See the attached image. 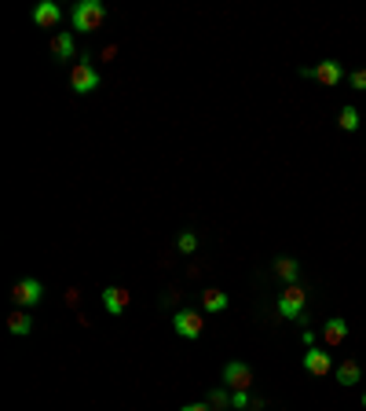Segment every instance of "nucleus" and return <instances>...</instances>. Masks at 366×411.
Here are the masks:
<instances>
[{
	"label": "nucleus",
	"instance_id": "obj_1",
	"mask_svg": "<svg viewBox=\"0 0 366 411\" xmlns=\"http://www.w3.org/2000/svg\"><path fill=\"white\" fill-rule=\"evenodd\" d=\"M70 22L73 30L81 34H95L103 22H107V4H99V0H77L73 11H70Z\"/></svg>",
	"mask_w": 366,
	"mask_h": 411
},
{
	"label": "nucleus",
	"instance_id": "obj_2",
	"mask_svg": "<svg viewBox=\"0 0 366 411\" xmlns=\"http://www.w3.org/2000/svg\"><path fill=\"white\" fill-rule=\"evenodd\" d=\"M99 70L92 66V59L88 56H81V63H73V70H70V85H73V92L77 96H88V92H95L99 88Z\"/></svg>",
	"mask_w": 366,
	"mask_h": 411
},
{
	"label": "nucleus",
	"instance_id": "obj_3",
	"mask_svg": "<svg viewBox=\"0 0 366 411\" xmlns=\"http://www.w3.org/2000/svg\"><path fill=\"white\" fill-rule=\"evenodd\" d=\"M304 301H308L304 287H300V283H290V287L278 294V313L286 320H304Z\"/></svg>",
	"mask_w": 366,
	"mask_h": 411
},
{
	"label": "nucleus",
	"instance_id": "obj_4",
	"mask_svg": "<svg viewBox=\"0 0 366 411\" xmlns=\"http://www.w3.org/2000/svg\"><path fill=\"white\" fill-rule=\"evenodd\" d=\"M224 382L231 393H242V390H253V367L242 364V360H231V364H224Z\"/></svg>",
	"mask_w": 366,
	"mask_h": 411
},
{
	"label": "nucleus",
	"instance_id": "obj_5",
	"mask_svg": "<svg viewBox=\"0 0 366 411\" xmlns=\"http://www.w3.org/2000/svg\"><path fill=\"white\" fill-rule=\"evenodd\" d=\"M300 77H315L319 85L333 88V85H341V81H345V70H341V63H337V59H323L319 66H304Z\"/></svg>",
	"mask_w": 366,
	"mask_h": 411
},
{
	"label": "nucleus",
	"instance_id": "obj_6",
	"mask_svg": "<svg viewBox=\"0 0 366 411\" xmlns=\"http://www.w3.org/2000/svg\"><path fill=\"white\" fill-rule=\"evenodd\" d=\"M41 298H44L41 279H19L15 287H11V301L19 308H33V305H41Z\"/></svg>",
	"mask_w": 366,
	"mask_h": 411
},
{
	"label": "nucleus",
	"instance_id": "obj_7",
	"mask_svg": "<svg viewBox=\"0 0 366 411\" xmlns=\"http://www.w3.org/2000/svg\"><path fill=\"white\" fill-rule=\"evenodd\" d=\"M202 316L194 313V308H179V313L172 316V330L179 334V338H187V342H194L198 334H202Z\"/></svg>",
	"mask_w": 366,
	"mask_h": 411
},
{
	"label": "nucleus",
	"instance_id": "obj_8",
	"mask_svg": "<svg viewBox=\"0 0 366 411\" xmlns=\"http://www.w3.org/2000/svg\"><path fill=\"white\" fill-rule=\"evenodd\" d=\"M300 364H304V371H308V375H315V378H323V375H330V371H333V356H330V352H323V349H315V345H311V349L304 352V360H300Z\"/></svg>",
	"mask_w": 366,
	"mask_h": 411
},
{
	"label": "nucleus",
	"instance_id": "obj_9",
	"mask_svg": "<svg viewBox=\"0 0 366 411\" xmlns=\"http://www.w3.org/2000/svg\"><path fill=\"white\" fill-rule=\"evenodd\" d=\"M51 59L56 63H70V59H77V41H73V34H56L51 37Z\"/></svg>",
	"mask_w": 366,
	"mask_h": 411
},
{
	"label": "nucleus",
	"instance_id": "obj_10",
	"mask_svg": "<svg viewBox=\"0 0 366 411\" xmlns=\"http://www.w3.org/2000/svg\"><path fill=\"white\" fill-rule=\"evenodd\" d=\"M128 301H132V294H128L125 287H107L103 290V308H107L110 316H121L128 308Z\"/></svg>",
	"mask_w": 366,
	"mask_h": 411
},
{
	"label": "nucleus",
	"instance_id": "obj_11",
	"mask_svg": "<svg viewBox=\"0 0 366 411\" xmlns=\"http://www.w3.org/2000/svg\"><path fill=\"white\" fill-rule=\"evenodd\" d=\"M345 338H348V323H345L341 316H333V320H326V323H323V342H326L330 349L345 345Z\"/></svg>",
	"mask_w": 366,
	"mask_h": 411
},
{
	"label": "nucleus",
	"instance_id": "obj_12",
	"mask_svg": "<svg viewBox=\"0 0 366 411\" xmlns=\"http://www.w3.org/2000/svg\"><path fill=\"white\" fill-rule=\"evenodd\" d=\"M59 19H63V11H59L56 4H51V0H44V4H37V8H33V22H37V26H44V30H56Z\"/></svg>",
	"mask_w": 366,
	"mask_h": 411
},
{
	"label": "nucleus",
	"instance_id": "obj_13",
	"mask_svg": "<svg viewBox=\"0 0 366 411\" xmlns=\"http://www.w3.org/2000/svg\"><path fill=\"white\" fill-rule=\"evenodd\" d=\"M333 378H337V382H341L345 390H348V385H359V378H362V367L355 364V360H345V364H337V367H333Z\"/></svg>",
	"mask_w": 366,
	"mask_h": 411
},
{
	"label": "nucleus",
	"instance_id": "obj_14",
	"mask_svg": "<svg viewBox=\"0 0 366 411\" xmlns=\"http://www.w3.org/2000/svg\"><path fill=\"white\" fill-rule=\"evenodd\" d=\"M275 275L290 287V283H297V275H300V265L293 261V257H278V261H275Z\"/></svg>",
	"mask_w": 366,
	"mask_h": 411
},
{
	"label": "nucleus",
	"instance_id": "obj_15",
	"mask_svg": "<svg viewBox=\"0 0 366 411\" xmlns=\"http://www.w3.org/2000/svg\"><path fill=\"white\" fill-rule=\"evenodd\" d=\"M8 330L15 334V338H26V334H30V330H33V320H30V316H26V313H22V308H15V313L8 316Z\"/></svg>",
	"mask_w": 366,
	"mask_h": 411
},
{
	"label": "nucleus",
	"instance_id": "obj_16",
	"mask_svg": "<svg viewBox=\"0 0 366 411\" xmlns=\"http://www.w3.org/2000/svg\"><path fill=\"white\" fill-rule=\"evenodd\" d=\"M202 305H205V313H224V308H227V294L224 290H205Z\"/></svg>",
	"mask_w": 366,
	"mask_h": 411
},
{
	"label": "nucleus",
	"instance_id": "obj_17",
	"mask_svg": "<svg viewBox=\"0 0 366 411\" xmlns=\"http://www.w3.org/2000/svg\"><path fill=\"white\" fill-rule=\"evenodd\" d=\"M359 121H362V118H359V111H355V107H345V111H341V118H337V125H341L345 133H355Z\"/></svg>",
	"mask_w": 366,
	"mask_h": 411
},
{
	"label": "nucleus",
	"instance_id": "obj_18",
	"mask_svg": "<svg viewBox=\"0 0 366 411\" xmlns=\"http://www.w3.org/2000/svg\"><path fill=\"white\" fill-rule=\"evenodd\" d=\"M176 246H179V253H194V250H198V235H194L191 228H183L179 239H176Z\"/></svg>",
	"mask_w": 366,
	"mask_h": 411
},
{
	"label": "nucleus",
	"instance_id": "obj_19",
	"mask_svg": "<svg viewBox=\"0 0 366 411\" xmlns=\"http://www.w3.org/2000/svg\"><path fill=\"white\" fill-rule=\"evenodd\" d=\"M209 407H213V411H227L231 407V393L227 390H213V393H209Z\"/></svg>",
	"mask_w": 366,
	"mask_h": 411
},
{
	"label": "nucleus",
	"instance_id": "obj_20",
	"mask_svg": "<svg viewBox=\"0 0 366 411\" xmlns=\"http://www.w3.org/2000/svg\"><path fill=\"white\" fill-rule=\"evenodd\" d=\"M348 85H352L355 92H366V66H359V70L348 73Z\"/></svg>",
	"mask_w": 366,
	"mask_h": 411
},
{
	"label": "nucleus",
	"instance_id": "obj_21",
	"mask_svg": "<svg viewBox=\"0 0 366 411\" xmlns=\"http://www.w3.org/2000/svg\"><path fill=\"white\" fill-rule=\"evenodd\" d=\"M231 407H253V393H249V390L231 393Z\"/></svg>",
	"mask_w": 366,
	"mask_h": 411
},
{
	"label": "nucleus",
	"instance_id": "obj_22",
	"mask_svg": "<svg viewBox=\"0 0 366 411\" xmlns=\"http://www.w3.org/2000/svg\"><path fill=\"white\" fill-rule=\"evenodd\" d=\"M179 411H213V407H209V404H183Z\"/></svg>",
	"mask_w": 366,
	"mask_h": 411
},
{
	"label": "nucleus",
	"instance_id": "obj_23",
	"mask_svg": "<svg viewBox=\"0 0 366 411\" xmlns=\"http://www.w3.org/2000/svg\"><path fill=\"white\" fill-rule=\"evenodd\" d=\"M362 407H366V393H362Z\"/></svg>",
	"mask_w": 366,
	"mask_h": 411
}]
</instances>
